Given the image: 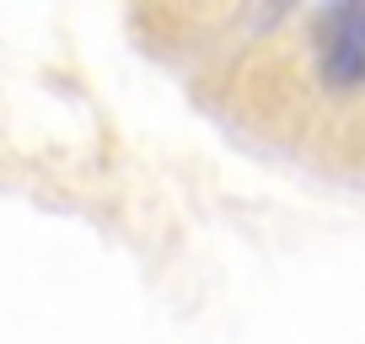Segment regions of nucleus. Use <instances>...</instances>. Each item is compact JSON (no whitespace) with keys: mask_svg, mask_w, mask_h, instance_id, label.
<instances>
[{"mask_svg":"<svg viewBox=\"0 0 365 344\" xmlns=\"http://www.w3.org/2000/svg\"><path fill=\"white\" fill-rule=\"evenodd\" d=\"M317 65L328 86L365 81V6H333L317 27Z\"/></svg>","mask_w":365,"mask_h":344,"instance_id":"obj_1","label":"nucleus"}]
</instances>
